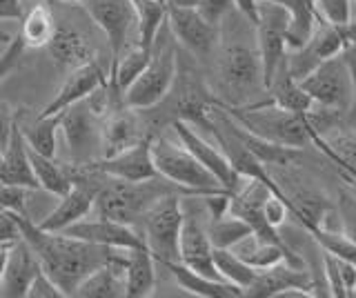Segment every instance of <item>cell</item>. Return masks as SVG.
Masks as SVG:
<instances>
[{
	"mask_svg": "<svg viewBox=\"0 0 356 298\" xmlns=\"http://www.w3.org/2000/svg\"><path fill=\"white\" fill-rule=\"evenodd\" d=\"M211 258H214V267H216L220 279L241 287L243 296H245V290L252 285V281L256 279V272H259V270L250 267V265L245 263L243 258H238L232 249L214 247V251H211Z\"/></svg>",
	"mask_w": 356,
	"mask_h": 298,
	"instance_id": "cell-36",
	"label": "cell"
},
{
	"mask_svg": "<svg viewBox=\"0 0 356 298\" xmlns=\"http://www.w3.org/2000/svg\"><path fill=\"white\" fill-rule=\"evenodd\" d=\"M56 27L58 25H56L51 7L47 3H36L25 16H22L18 36L22 38V42H25V47L40 49V47L49 45Z\"/></svg>",
	"mask_w": 356,
	"mask_h": 298,
	"instance_id": "cell-31",
	"label": "cell"
},
{
	"mask_svg": "<svg viewBox=\"0 0 356 298\" xmlns=\"http://www.w3.org/2000/svg\"><path fill=\"white\" fill-rule=\"evenodd\" d=\"M58 131H60V114H54V116H38L31 127L22 129V136H25L27 145L33 151H38L47 158H54L56 147H58Z\"/></svg>",
	"mask_w": 356,
	"mask_h": 298,
	"instance_id": "cell-34",
	"label": "cell"
},
{
	"mask_svg": "<svg viewBox=\"0 0 356 298\" xmlns=\"http://www.w3.org/2000/svg\"><path fill=\"white\" fill-rule=\"evenodd\" d=\"M298 83L314 105L348 116L352 107V78L343 53L321 60Z\"/></svg>",
	"mask_w": 356,
	"mask_h": 298,
	"instance_id": "cell-8",
	"label": "cell"
},
{
	"mask_svg": "<svg viewBox=\"0 0 356 298\" xmlns=\"http://www.w3.org/2000/svg\"><path fill=\"white\" fill-rule=\"evenodd\" d=\"M343 58H345V63H348L350 78H352V107H350L348 116L352 120H356V45L350 47V49H345L343 51Z\"/></svg>",
	"mask_w": 356,
	"mask_h": 298,
	"instance_id": "cell-45",
	"label": "cell"
},
{
	"mask_svg": "<svg viewBox=\"0 0 356 298\" xmlns=\"http://www.w3.org/2000/svg\"><path fill=\"white\" fill-rule=\"evenodd\" d=\"M170 274L174 276V281L178 283V287L194 296L200 298H241L243 290L236 285H232L227 281L220 279H209V276H203L194 270H189L187 265H183L181 260L178 263H167L165 265Z\"/></svg>",
	"mask_w": 356,
	"mask_h": 298,
	"instance_id": "cell-26",
	"label": "cell"
},
{
	"mask_svg": "<svg viewBox=\"0 0 356 298\" xmlns=\"http://www.w3.org/2000/svg\"><path fill=\"white\" fill-rule=\"evenodd\" d=\"M65 3H83V0H65Z\"/></svg>",
	"mask_w": 356,
	"mask_h": 298,
	"instance_id": "cell-52",
	"label": "cell"
},
{
	"mask_svg": "<svg viewBox=\"0 0 356 298\" xmlns=\"http://www.w3.org/2000/svg\"><path fill=\"white\" fill-rule=\"evenodd\" d=\"M194 7L200 12V16L207 18L211 25H222V20L234 9L232 0H194Z\"/></svg>",
	"mask_w": 356,
	"mask_h": 298,
	"instance_id": "cell-40",
	"label": "cell"
},
{
	"mask_svg": "<svg viewBox=\"0 0 356 298\" xmlns=\"http://www.w3.org/2000/svg\"><path fill=\"white\" fill-rule=\"evenodd\" d=\"M263 214H265V220L270 223L272 227H281L285 220L289 218V209H287V203L283 196H278L274 192L267 194V198L263 201Z\"/></svg>",
	"mask_w": 356,
	"mask_h": 298,
	"instance_id": "cell-41",
	"label": "cell"
},
{
	"mask_svg": "<svg viewBox=\"0 0 356 298\" xmlns=\"http://www.w3.org/2000/svg\"><path fill=\"white\" fill-rule=\"evenodd\" d=\"M0 160H3V151H0Z\"/></svg>",
	"mask_w": 356,
	"mask_h": 298,
	"instance_id": "cell-53",
	"label": "cell"
},
{
	"mask_svg": "<svg viewBox=\"0 0 356 298\" xmlns=\"http://www.w3.org/2000/svg\"><path fill=\"white\" fill-rule=\"evenodd\" d=\"M207 234H209V240H211V245H214V247L229 249V247L236 245L241 238L252 234V229L243 218L227 212V214H222L218 218H209Z\"/></svg>",
	"mask_w": 356,
	"mask_h": 298,
	"instance_id": "cell-37",
	"label": "cell"
},
{
	"mask_svg": "<svg viewBox=\"0 0 356 298\" xmlns=\"http://www.w3.org/2000/svg\"><path fill=\"white\" fill-rule=\"evenodd\" d=\"M172 127L176 129L178 140H181L183 145L194 154V158L214 176L222 190H225L229 196L241 190L243 183L248 179H243V176L232 167V163L227 160L225 154L220 151L218 145H211L209 140H205L198 134L192 123H185V120H174Z\"/></svg>",
	"mask_w": 356,
	"mask_h": 298,
	"instance_id": "cell-14",
	"label": "cell"
},
{
	"mask_svg": "<svg viewBox=\"0 0 356 298\" xmlns=\"http://www.w3.org/2000/svg\"><path fill=\"white\" fill-rule=\"evenodd\" d=\"M145 138H149V134L138 118L136 109L118 105V109H111L103 118V125H100V147H103L100 158L116 156V154L138 145Z\"/></svg>",
	"mask_w": 356,
	"mask_h": 298,
	"instance_id": "cell-18",
	"label": "cell"
},
{
	"mask_svg": "<svg viewBox=\"0 0 356 298\" xmlns=\"http://www.w3.org/2000/svg\"><path fill=\"white\" fill-rule=\"evenodd\" d=\"M51 58L65 69H74L78 65L94 60V51L89 47L87 38L81 34L78 29L65 25V27H56L54 36L47 45Z\"/></svg>",
	"mask_w": 356,
	"mask_h": 298,
	"instance_id": "cell-28",
	"label": "cell"
},
{
	"mask_svg": "<svg viewBox=\"0 0 356 298\" xmlns=\"http://www.w3.org/2000/svg\"><path fill=\"white\" fill-rule=\"evenodd\" d=\"M138 225H143V240L156 260H161L163 265L181 260L178 236H181L183 225V198L176 192L161 196L143 214Z\"/></svg>",
	"mask_w": 356,
	"mask_h": 298,
	"instance_id": "cell-7",
	"label": "cell"
},
{
	"mask_svg": "<svg viewBox=\"0 0 356 298\" xmlns=\"http://www.w3.org/2000/svg\"><path fill=\"white\" fill-rule=\"evenodd\" d=\"M100 174V172H98ZM178 187L156 176L149 181H120L100 174L94 207L98 216H105L125 225H138L143 214L159 201L161 196L176 192Z\"/></svg>",
	"mask_w": 356,
	"mask_h": 298,
	"instance_id": "cell-3",
	"label": "cell"
},
{
	"mask_svg": "<svg viewBox=\"0 0 356 298\" xmlns=\"http://www.w3.org/2000/svg\"><path fill=\"white\" fill-rule=\"evenodd\" d=\"M156 3H161V5H165V7H167V3H170V0H156Z\"/></svg>",
	"mask_w": 356,
	"mask_h": 298,
	"instance_id": "cell-51",
	"label": "cell"
},
{
	"mask_svg": "<svg viewBox=\"0 0 356 298\" xmlns=\"http://www.w3.org/2000/svg\"><path fill=\"white\" fill-rule=\"evenodd\" d=\"M63 234L94 242V245L111 247V249H129L145 242L143 234L138 229H134V225L118 223V220H111L105 216H98V218L85 216L81 220H76V223H72L70 227H65Z\"/></svg>",
	"mask_w": 356,
	"mask_h": 298,
	"instance_id": "cell-17",
	"label": "cell"
},
{
	"mask_svg": "<svg viewBox=\"0 0 356 298\" xmlns=\"http://www.w3.org/2000/svg\"><path fill=\"white\" fill-rule=\"evenodd\" d=\"M152 56V49H145L140 45H136L134 49H129L127 53H120V58L111 65V74H109V87L116 94L122 96V92L138 78L140 72L147 67Z\"/></svg>",
	"mask_w": 356,
	"mask_h": 298,
	"instance_id": "cell-32",
	"label": "cell"
},
{
	"mask_svg": "<svg viewBox=\"0 0 356 298\" xmlns=\"http://www.w3.org/2000/svg\"><path fill=\"white\" fill-rule=\"evenodd\" d=\"M20 238V229L14 214L0 212V242H16Z\"/></svg>",
	"mask_w": 356,
	"mask_h": 298,
	"instance_id": "cell-44",
	"label": "cell"
},
{
	"mask_svg": "<svg viewBox=\"0 0 356 298\" xmlns=\"http://www.w3.org/2000/svg\"><path fill=\"white\" fill-rule=\"evenodd\" d=\"M107 83H109V76L105 74L103 67H100L96 58L89 60V63L78 65V67L70 69L65 83L60 85V90L56 92V96L51 98V101L47 103V107H44L38 116L60 114V112H65L67 107L85 101L89 94L96 92L98 87H103Z\"/></svg>",
	"mask_w": 356,
	"mask_h": 298,
	"instance_id": "cell-19",
	"label": "cell"
},
{
	"mask_svg": "<svg viewBox=\"0 0 356 298\" xmlns=\"http://www.w3.org/2000/svg\"><path fill=\"white\" fill-rule=\"evenodd\" d=\"M42 267L36 258V254L31 251V247L25 240L18 238L9 249L5 272L0 276V296L25 298L27 290H29V283L33 281V276H36Z\"/></svg>",
	"mask_w": 356,
	"mask_h": 298,
	"instance_id": "cell-21",
	"label": "cell"
},
{
	"mask_svg": "<svg viewBox=\"0 0 356 298\" xmlns=\"http://www.w3.org/2000/svg\"><path fill=\"white\" fill-rule=\"evenodd\" d=\"M356 45V20L350 18L343 25H330L321 23L316 25L314 34L300 49H294L292 56L287 53V72L292 74V78L300 81L303 76L314 69L321 60L339 56L345 49Z\"/></svg>",
	"mask_w": 356,
	"mask_h": 298,
	"instance_id": "cell-9",
	"label": "cell"
},
{
	"mask_svg": "<svg viewBox=\"0 0 356 298\" xmlns=\"http://www.w3.org/2000/svg\"><path fill=\"white\" fill-rule=\"evenodd\" d=\"M22 0H0V23L3 20H20L22 18Z\"/></svg>",
	"mask_w": 356,
	"mask_h": 298,
	"instance_id": "cell-47",
	"label": "cell"
},
{
	"mask_svg": "<svg viewBox=\"0 0 356 298\" xmlns=\"http://www.w3.org/2000/svg\"><path fill=\"white\" fill-rule=\"evenodd\" d=\"M270 3L285 7L289 14L287 49H300L314 34L316 23H321L314 0H270Z\"/></svg>",
	"mask_w": 356,
	"mask_h": 298,
	"instance_id": "cell-29",
	"label": "cell"
},
{
	"mask_svg": "<svg viewBox=\"0 0 356 298\" xmlns=\"http://www.w3.org/2000/svg\"><path fill=\"white\" fill-rule=\"evenodd\" d=\"M265 92H267L265 101H270L272 105H278L283 109H289V112H309V109H314L312 98L303 92L300 83L292 78V74L287 72V58L276 69L274 78Z\"/></svg>",
	"mask_w": 356,
	"mask_h": 298,
	"instance_id": "cell-30",
	"label": "cell"
},
{
	"mask_svg": "<svg viewBox=\"0 0 356 298\" xmlns=\"http://www.w3.org/2000/svg\"><path fill=\"white\" fill-rule=\"evenodd\" d=\"M134 12H136V29H138V45L152 49L154 38L159 34L167 18V7L156 0H131Z\"/></svg>",
	"mask_w": 356,
	"mask_h": 298,
	"instance_id": "cell-35",
	"label": "cell"
},
{
	"mask_svg": "<svg viewBox=\"0 0 356 298\" xmlns=\"http://www.w3.org/2000/svg\"><path fill=\"white\" fill-rule=\"evenodd\" d=\"M220 42V40H218ZM216 98L220 105L241 107L254 103V96L265 92L263 65L256 47V34L236 27L232 40L216 47Z\"/></svg>",
	"mask_w": 356,
	"mask_h": 298,
	"instance_id": "cell-2",
	"label": "cell"
},
{
	"mask_svg": "<svg viewBox=\"0 0 356 298\" xmlns=\"http://www.w3.org/2000/svg\"><path fill=\"white\" fill-rule=\"evenodd\" d=\"M232 5L250 23H256V18H259V0H232Z\"/></svg>",
	"mask_w": 356,
	"mask_h": 298,
	"instance_id": "cell-49",
	"label": "cell"
},
{
	"mask_svg": "<svg viewBox=\"0 0 356 298\" xmlns=\"http://www.w3.org/2000/svg\"><path fill=\"white\" fill-rule=\"evenodd\" d=\"M0 183L22 185V187H29V190H36L38 187L36 176L31 172L27 140L22 136L18 120L14 129H11V138L3 151V160H0Z\"/></svg>",
	"mask_w": 356,
	"mask_h": 298,
	"instance_id": "cell-23",
	"label": "cell"
},
{
	"mask_svg": "<svg viewBox=\"0 0 356 298\" xmlns=\"http://www.w3.org/2000/svg\"><path fill=\"white\" fill-rule=\"evenodd\" d=\"M287 27L289 14L285 12V7L270 3V0H259V18L254 23V34L263 65L265 90L270 87L276 69L287 58Z\"/></svg>",
	"mask_w": 356,
	"mask_h": 298,
	"instance_id": "cell-10",
	"label": "cell"
},
{
	"mask_svg": "<svg viewBox=\"0 0 356 298\" xmlns=\"http://www.w3.org/2000/svg\"><path fill=\"white\" fill-rule=\"evenodd\" d=\"M176 63L178 42L172 36L167 23H163V27L154 38L147 67L122 92V105L136 109V112H149V109H154L167 96V92L172 90V83L176 78Z\"/></svg>",
	"mask_w": 356,
	"mask_h": 298,
	"instance_id": "cell-5",
	"label": "cell"
},
{
	"mask_svg": "<svg viewBox=\"0 0 356 298\" xmlns=\"http://www.w3.org/2000/svg\"><path fill=\"white\" fill-rule=\"evenodd\" d=\"M125 249H114L105 265H100L78 285L74 296L83 298H118L125 296Z\"/></svg>",
	"mask_w": 356,
	"mask_h": 298,
	"instance_id": "cell-22",
	"label": "cell"
},
{
	"mask_svg": "<svg viewBox=\"0 0 356 298\" xmlns=\"http://www.w3.org/2000/svg\"><path fill=\"white\" fill-rule=\"evenodd\" d=\"M25 49H27L25 42H22V38L18 34L7 40L5 51L0 53V83H3L11 72H14V67L18 65V60H20L22 51H25Z\"/></svg>",
	"mask_w": 356,
	"mask_h": 298,
	"instance_id": "cell-42",
	"label": "cell"
},
{
	"mask_svg": "<svg viewBox=\"0 0 356 298\" xmlns=\"http://www.w3.org/2000/svg\"><path fill=\"white\" fill-rule=\"evenodd\" d=\"M29 298H65L63 290L56 285L47 274L42 270L33 276V281L29 283V290H27Z\"/></svg>",
	"mask_w": 356,
	"mask_h": 298,
	"instance_id": "cell-43",
	"label": "cell"
},
{
	"mask_svg": "<svg viewBox=\"0 0 356 298\" xmlns=\"http://www.w3.org/2000/svg\"><path fill=\"white\" fill-rule=\"evenodd\" d=\"M316 12L323 23L343 25L352 18V0H316Z\"/></svg>",
	"mask_w": 356,
	"mask_h": 298,
	"instance_id": "cell-39",
	"label": "cell"
},
{
	"mask_svg": "<svg viewBox=\"0 0 356 298\" xmlns=\"http://www.w3.org/2000/svg\"><path fill=\"white\" fill-rule=\"evenodd\" d=\"M154 167L165 181L189 194H214L225 192L220 183L200 165L194 154L183 142H172L170 138H152Z\"/></svg>",
	"mask_w": 356,
	"mask_h": 298,
	"instance_id": "cell-6",
	"label": "cell"
},
{
	"mask_svg": "<svg viewBox=\"0 0 356 298\" xmlns=\"http://www.w3.org/2000/svg\"><path fill=\"white\" fill-rule=\"evenodd\" d=\"M337 216L343 236L356 245V196L348 190H341L337 198Z\"/></svg>",
	"mask_w": 356,
	"mask_h": 298,
	"instance_id": "cell-38",
	"label": "cell"
},
{
	"mask_svg": "<svg viewBox=\"0 0 356 298\" xmlns=\"http://www.w3.org/2000/svg\"><path fill=\"white\" fill-rule=\"evenodd\" d=\"M339 272H341V279H343V285L345 290H348L350 296H354V287H356V265H352L350 260H343L339 258Z\"/></svg>",
	"mask_w": 356,
	"mask_h": 298,
	"instance_id": "cell-48",
	"label": "cell"
},
{
	"mask_svg": "<svg viewBox=\"0 0 356 298\" xmlns=\"http://www.w3.org/2000/svg\"><path fill=\"white\" fill-rule=\"evenodd\" d=\"M285 294L318 296V281L305 265L300 267V265L281 260L272 267L256 272V279L245 290V296L250 298H274Z\"/></svg>",
	"mask_w": 356,
	"mask_h": 298,
	"instance_id": "cell-13",
	"label": "cell"
},
{
	"mask_svg": "<svg viewBox=\"0 0 356 298\" xmlns=\"http://www.w3.org/2000/svg\"><path fill=\"white\" fill-rule=\"evenodd\" d=\"M218 103L216 94L209 90L203 81L194 60H189V53L178 47V63H176V78L172 90L156 105L163 109V118L167 123L174 120H185L194 127H205L209 123V109Z\"/></svg>",
	"mask_w": 356,
	"mask_h": 298,
	"instance_id": "cell-4",
	"label": "cell"
},
{
	"mask_svg": "<svg viewBox=\"0 0 356 298\" xmlns=\"http://www.w3.org/2000/svg\"><path fill=\"white\" fill-rule=\"evenodd\" d=\"M200 201H203V194H200ZM207 223H209V214L205 209H185L183 205V225H181V236H178V254H181V263L187 265L189 270H194L209 279H220L216 267H214V258H211V245L209 234H207ZM222 281V279H220Z\"/></svg>",
	"mask_w": 356,
	"mask_h": 298,
	"instance_id": "cell-12",
	"label": "cell"
},
{
	"mask_svg": "<svg viewBox=\"0 0 356 298\" xmlns=\"http://www.w3.org/2000/svg\"><path fill=\"white\" fill-rule=\"evenodd\" d=\"M14 218L20 229V238L36 254L42 272L60 287L65 296H74L85 276L105 265L114 251L111 247L72 238L63 231L42 229L27 218V214H14Z\"/></svg>",
	"mask_w": 356,
	"mask_h": 298,
	"instance_id": "cell-1",
	"label": "cell"
},
{
	"mask_svg": "<svg viewBox=\"0 0 356 298\" xmlns=\"http://www.w3.org/2000/svg\"><path fill=\"white\" fill-rule=\"evenodd\" d=\"M16 125V116L9 112L5 105H0V151H5L11 138V129Z\"/></svg>",
	"mask_w": 356,
	"mask_h": 298,
	"instance_id": "cell-46",
	"label": "cell"
},
{
	"mask_svg": "<svg viewBox=\"0 0 356 298\" xmlns=\"http://www.w3.org/2000/svg\"><path fill=\"white\" fill-rule=\"evenodd\" d=\"M348 181V185H350V190H352V194L356 196V179H345Z\"/></svg>",
	"mask_w": 356,
	"mask_h": 298,
	"instance_id": "cell-50",
	"label": "cell"
},
{
	"mask_svg": "<svg viewBox=\"0 0 356 298\" xmlns=\"http://www.w3.org/2000/svg\"><path fill=\"white\" fill-rule=\"evenodd\" d=\"M125 296L147 298L156 292V258L147 245H136L125 249Z\"/></svg>",
	"mask_w": 356,
	"mask_h": 298,
	"instance_id": "cell-24",
	"label": "cell"
},
{
	"mask_svg": "<svg viewBox=\"0 0 356 298\" xmlns=\"http://www.w3.org/2000/svg\"><path fill=\"white\" fill-rule=\"evenodd\" d=\"M29 163H31V172L33 176H36V183L40 190L44 192H49L54 196H65L67 192H70V187H72V176L63 172L58 165L54 163V158H47V156H42V154L38 151H33L29 145Z\"/></svg>",
	"mask_w": 356,
	"mask_h": 298,
	"instance_id": "cell-33",
	"label": "cell"
},
{
	"mask_svg": "<svg viewBox=\"0 0 356 298\" xmlns=\"http://www.w3.org/2000/svg\"><path fill=\"white\" fill-rule=\"evenodd\" d=\"M100 125L103 118H98L85 101L60 112V131L76 163H89V154L100 145Z\"/></svg>",
	"mask_w": 356,
	"mask_h": 298,
	"instance_id": "cell-16",
	"label": "cell"
},
{
	"mask_svg": "<svg viewBox=\"0 0 356 298\" xmlns=\"http://www.w3.org/2000/svg\"><path fill=\"white\" fill-rule=\"evenodd\" d=\"M92 169L111 176V179H120V181H149L156 179L159 172L154 167V158H152V138L140 140L138 145H134L125 151L116 154L111 158H100L96 163H85Z\"/></svg>",
	"mask_w": 356,
	"mask_h": 298,
	"instance_id": "cell-20",
	"label": "cell"
},
{
	"mask_svg": "<svg viewBox=\"0 0 356 298\" xmlns=\"http://www.w3.org/2000/svg\"><path fill=\"white\" fill-rule=\"evenodd\" d=\"M81 5L89 18L105 31L111 65H114L125 51L129 31L136 27V12H134L131 0H83Z\"/></svg>",
	"mask_w": 356,
	"mask_h": 298,
	"instance_id": "cell-15",
	"label": "cell"
},
{
	"mask_svg": "<svg viewBox=\"0 0 356 298\" xmlns=\"http://www.w3.org/2000/svg\"><path fill=\"white\" fill-rule=\"evenodd\" d=\"M238 258H243L245 263L254 270H267L272 265L287 260L292 265H300L303 267V258L298 254L292 251L289 245H276V242H265L261 238H256L254 234H248L245 238H241L236 245L229 247Z\"/></svg>",
	"mask_w": 356,
	"mask_h": 298,
	"instance_id": "cell-25",
	"label": "cell"
},
{
	"mask_svg": "<svg viewBox=\"0 0 356 298\" xmlns=\"http://www.w3.org/2000/svg\"><path fill=\"white\" fill-rule=\"evenodd\" d=\"M312 147L325 154L343 179H356V129H330L327 134H316Z\"/></svg>",
	"mask_w": 356,
	"mask_h": 298,
	"instance_id": "cell-27",
	"label": "cell"
},
{
	"mask_svg": "<svg viewBox=\"0 0 356 298\" xmlns=\"http://www.w3.org/2000/svg\"><path fill=\"white\" fill-rule=\"evenodd\" d=\"M165 23L176 38L178 47L185 49L192 58L207 60L214 56L220 40V27L211 25L207 18L200 16L194 5L167 3Z\"/></svg>",
	"mask_w": 356,
	"mask_h": 298,
	"instance_id": "cell-11",
	"label": "cell"
},
{
	"mask_svg": "<svg viewBox=\"0 0 356 298\" xmlns=\"http://www.w3.org/2000/svg\"><path fill=\"white\" fill-rule=\"evenodd\" d=\"M22 3H27V0H22Z\"/></svg>",
	"mask_w": 356,
	"mask_h": 298,
	"instance_id": "cell-54",
	"label": "cell"
}]
</instances>
